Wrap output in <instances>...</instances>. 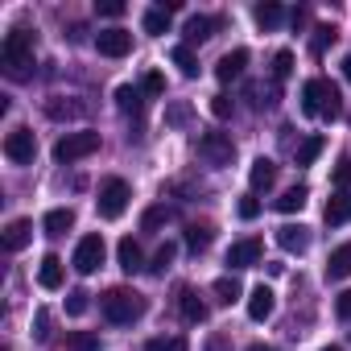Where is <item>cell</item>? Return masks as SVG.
Listing matches in <instances>:
<instances>
[{
  "label": "cell",
  "mask_w": 351,
  "mask_h": 351,
  "mask_svg": "<svg viewBox=\"0 0 351 351\" xmlns=\"http://www.w3.org/2000/svg\"><path fill=\"white\" fill-rule=\"evenodd\" d=\"M302 112L322 116V120H339L343 116V91L330 79H306L302 83Z\"/></svg>",
  "instance_id": "cell-1"
},
{
  "label": "cell",
  "mask_w": 351,
  "mask_h": 351,
  "mask_svg": "<svg viewBox=\"0 0 351 351\" xmlns=\"http://www.w3.org/2000/svg\"><path fill=\"white\" fill-rule=\"evenodd\" d=\"M99 306H104V318H108V322H116V326H128V322H136V318L149 310L145 293H136V289H128V285L108 289V293L99 298Z\"/></svg>",
  "instance_id": "cell-2"
},
{
  "label": "cell",
  "mask_w": 351,
  "mask_h": 351,
  "mask_svg": "<svg viewBox=\"0 0 351 351\" xmlns=\"http://www.w3.org/2000/svg\"><path fill=\"white\" fill-rule=\"evenodd\" d=\"M0 62L13 79H29V66H34V34L29 29H13L5 34V46H0Z\"/></svg>",
  "instance_id": "cell-3"
},
{
  "label": "cell",
  "mask_w": 351,
  "mask_h": 351,
  "mask_svg": "<svg viewBox=\"0 0 351 351\" xmlns=\"http://www.w3.org/2000/svg\"><path fill=\"white\" fill-rule=\"evenodd\" d=\"M99 149V132H66L58 145H54V161H62V165H71V161H83V157H91Z\"/></svg>",
  "instance_id": "cell-4"
},
{
  "label": "cell",
  "mask_w": 351,
  "mask_h": 351,
  "mask_svg": "<svg viewBox=\"0 0 351 351\" xmlns=\"http://www.w3.org/2000/svg\"><path fill=\"white\" fill-rule=\"evenodd\" d=\"M128 199H132V191H128V182H124V178H108V182L99 186V199H95V211H99L104 219H120V215L128 211Z\"/></svg>",
  "instance_id": "cell-5"
},
{
  "label": "cell",
  "mask_w": 351,
  "mask_h": 351,
  "mask_svg": "<svg viewBox=\"0 0 351 351\" xmlns=\"http://www.w3.org/2000/svg\"><path fill=\"white\" fill-rule=\"evenodd\" d=\"M199 157H203L207 165L223 169V165H232L236 145H232V136H228V132H203V136H199Z\"/></svg>",
  "instance_id": "cell-6"
},
{
  "label": "cell",
  "mask_w": 351,
  "mask_h": 351,
  "mask_svg": "<svg viewBox=\"0 0 351 351\" xmlns=\"http://www.w3.org/2000/svg\"><path fill=\"white\" fill-rule=\"evenodd\" d=\"M104 256H108V244H104V236H83L79 244H75V269L79 273H95L99 265H104Z\"/></svg>",
  "instance_id": "cell-7"
},
{
  "label": "cell",
  "mask_w": 351,
  "mask_h": 351,
  "mask_svg": "<svg viewBox=\"0 0 351 351\" xmlns=\"http://www.w3.org/2000/svg\"><path fill=\"white\" fill-rule=\"evenodd\" d=\"M34 153H38V141H34L29 128H13V132L5 136V157H9L13 165H34Z\"/></svg>",
  "instance_id": "cell-8"
},
{
  "label": "cell",
  "mask_w": 351,
  "mask_h": 351,
  "mask_svg": "<svg viewBox=\"0 0 351 351\" xmlns=\"http://www.w3.org/2000/svg\"><path fill=\"white\" fill-rule=\"evenodd\" d=\"M261 252H265V244H261L256 236L236 240V244L228 248V269H232V273H236V269H252V265H261Z\"/></svg>",
  "instance_id": "cell-9"
},
{
  "label": "cell",
  "mask_w": 351,
  "mask_h": 351,
  "mask_svg": "<svg viewBox=\"0 0 351 351\" xmlns=\"http://www.w3.org/2000/svg\"><path fill=\"white\" fill-rule=\"evenodd\" d=\"M95 50H99L104 58H124V54L132 50V34H128V29H99V34H95Z\"/></svg>",
  "instance_id": "cell-10"
},
{
  "label": "cell",
  "mask_w": 351,
  "mask_h": 351,
  "mask_svg": "<svg viewBox=\"0 0 351 351\" xmlns=\"http://www.w3.org/2000/svg\"><path fill=\"white\" fill-rule=\"evenodd\" d=\"M273 310H277V293L269 285H256L248 293V318L252 322H265V318H273Z\"/></svg>",
  "instance_id": "cell-11"
},
{
  "label": "cell",
  "mask_w": 351,
  "mask_h": 351,
  "mask_svg": "<svg viewBox=\"0 0 351 351\" xmlns=\"http://www.w3.org/2000/svg\"><path fill=\"white\" fill-rule=\"evenodd\" d=\"M277 244L285 248V252H306L310 248V228H302V223H285V228H277Z\"/></svg>",
  "instance_id": "cell-12"
},
{
  "label": "cell",
  "mask_w": 351,
  "mask_h": 351,
  "mask_svg": "<svg viewBox=\"0 0 351 351\" xmlns=\"http://www.w3.org/2000/svg\"><path fill=\"white\" fill-rule=\"evenodd\" d=\"M322 219H326L330 228H343V223H351V195H347V191H335V195L326 199V211H322Z\"/></svg>",
  "instance_id": "cell-13"
},
{
  "label": "cell",
  "mask_w": 351,
  "mask_h": 351,
  "mask_svg": "<svg viewBox=\"0 0 351 351\" xmlns=\"http://www.w3.org/2000/svg\"><path fill=\"white\" fill-rule=\"evenodd\" d=\"M116 261H120V269H124V273H141V269H149V265H145V256H141V244H136L132 236H124V240L116 244Z\"/></svg>",
  "instance_id": "cell-14"
},
{
  "label": "cell",
  "mask_w": 351,
  "mask_h": 351,
  "mask_svg": "<svg viewBox=\"0 0 351 351\" xmlns=\"http://www.w3.org/2000/svg\"><path fill=\"white\" fill-rule=\"evenodd\" d=\"M244 66H248V50H232V54H223V58H219L215 75H219V83H232V79H240V75H244Z\"/></svg>",
  "instance_id": "cell-15"
},
{
  "label": "cell",
  "mask_w": 351,
  "mask_h": 351,
  "mask_svg": "<svg viewBox=\"0 0 351 351\" xmlns=\"http://www.w3.org/2000/svg\"><path fill=\"white\" fill-rule=\"evenodd\" d=\"M38 285L42 289H62V256H42V265H38Z\"/></svg>",
  "instance_id": "cell-16"
},
{
  "label": "cell",
  "mask_w": 351,
  "mask_h": 351,
  "mask_svg": "<svg viewBox=\"0 0 351 351\" xmlns=\"http://www.w3.org/2000/svg\"><path fill=\"white\" fill-rule=\"evenodd\" d=\"M248 182H252V191H269V186L277 182V165H273L269 157H256L252 169H248Z\"/></svg>",
  "instance_id": "cell-17"
},
{
  "label": "cell",
  "mask_w": 351,
  "mask_h": 351,
  "mask_svg": "<svg viewBox=\"0 0 351 351\" xmlns=\"http://www.w3.org/2000/svg\"><path fill=\"white\" fill-rule=\"evenodd\" d=\"M42 228H46V236H66L75 228V211L71 207H54V211H46Z\"/></svg>",
  "instance_id": "cell-18"
},
{
  "label": "cell",
  "mask_w": 351,
  "mask_h": 351,
  "mask_svg": "<svg viewBox=\"0 0 351 351\" xmlns=\"http://www.w3.org/2000/svg\"><path fill=\"white\" fill-rule=\"evenodd\" d=\"M29 240H34V223H29V219H13V223L5 228V248H9V252H21Z\"/></svg>",
  "instance_id": "cell-19"
},
{
  "label": "cell",
  "mask_w": 351,
  "mask_h": 351,
  "mask_svg": "<svg viewBox=\"0 0 351 351\" xmlns=\"http://www.w3.org/2000/svg\"><path fill=\"white\" fill-rule=\"evenodd\" d=\"M83 112H87V104H71V99H62V95L46 99V116H50V120H79Z\"/></svg>",
  "instance_id": "cell-20"
},
{
  "label": "cell",
  "mask_w": 351,
  "mask_h": 351,
  "mask_svg": "<svg viewBox=\"0 0 351 351\" xmlns=\"http://www.w3.org/2000/svg\"><path fill=\"white\" fill-rule=\"evenodd\" d=\"M326 277H330V281L351 277V244H339V248L330 252V261H326Z\"/></svg>",
  "instance_id": "cell-21"
},
{
  "label": "cell",
  "mask_w": 351,
  "mask_h": 351,
  "mask_svg": "<svg viewBox=\"0 0 351 351\" xmlns=\"http://www.w3.org/2000/svg\"><path fill=\"white\" fill-rule=\"evenodd\" d=\"M178 306H182V318H186V322H207V302H203L195 289H182Z\"/></svg>",
  "instance_id": "cell-22"
},
{
  "label": "cell",
  "mask_w": 351,
  "mask_h": 351,
  "mask_svg": "<svg viewBox=\"0 0 351 351\" xmlns=\"http://www.w3.org/2000/svg\"><path fill=\"white\" fill-rule=\"evenodd\" d=\"M252 17H256V25H261V29H277V25L285 21V9H281V5H273V0H265V5H256V9H252Z\"/></svg>",
  "instance_id": "cell-23"
},
{
  "label": "cell",
  "mask_w": 351,
  "mask_h": 351,
  "mask_svg": "<svg viewBox=\"0 0 351 351\" xmlns=\"http://www.w3.org/2000/svg\"><path fill=\"white\" fill-rule=\"evenodd\" d=\"M169 62L178 66L186 79H195V75H199V58H195V50H191V46H173V50H169Z\"/></svg>",
  "instance_id": "cell-24"
},
{
  "label": "cell",
  "mask_w": 351,
  "mask_h": 351,
  "mask_svg": "<svg viewBox=\"0 0 351 351\" xmlns=\"http://www.w3.org/2000/svg\"><path fill=\"white\" fill-rule=\"evenodd\" d=\"M211 25H215L211 17H191V21H186V42H182V46H203V42L211 38Z\"/></svg>",
  "instance_id": "cell-25"
},
{
  "label": "cell",
  "mask_w": 351,
  "mask_h": 351,
  "mask_svg": "<svg viewBox=\"0 0 351 351\" xmlns=\"http://www.w3.org/2000/svg\"><path fill=\"white\" fill-rule=\"evenodd\" d=\"M306 199H310V191H306V186H289V191L277 199V211H281V215H293V211H302V207H306Z\"/></svg>",
  "instance_id": "cell-26"
},
{
  "label": "cell",
  "mask_w": 351,
  "mask_h": 351,
  "mask_svg": "<svg viewBox=\"0 0 351 351\" xmlns=\"http://www.w3.org/2000/svg\"><path fill=\"white\" fill-rule=\"evenodd\" d=\"M211 289H215V298H219L223 306H232V302H240V293H244V285H240V281H236L232 273H228V277H219V281H215Z\"/></svg>",
  "instance_id": "cell-27"
},
{
  "label": "cell",
  "mask_w": 351,
  "mask_h": 351,
  "mask_svg": "<svg viewBox=\"0 0 351 351\" xmlns=\"http://www.w3.org/2000/svg\"><path fill=\"white\" fill-rule=\"evenodd\" d=\"M322 149H326V136H306V141L298 145V165H314Z\"/></svg>",
  "instance_id": "cell-28"
},
{
  "label": "cell",
  "mask_w": 351,
  "mask_h": 351,
  "mask_svg": "<svg viewBox=\"0 0 351 351\" xmlns=\"http://www.w3.org/2000/svg\"><path fill=\"white\" fill-rule=\"evenodd\" d=\"M173 256H178V244H169V240H165V244H161V248L153 252V265H149V273H157V277H165V269L173 265Z\"/></svg>",
  "instance_id": "cell-29"
},
{
  "label": "cell",
  "mask_w": 351,
  "mask_h": 351,
  "mask_svg": "<svg viewBox=\"0 0 351 351\" xmlns=\"http://www.w3.org/2000/svg\"><path fill=\"white\" fill-rule=\"evenodd\" d=\"M116 104H120V112H132V116L145 108L141 91H136V87H128V83H124V87H116Z\"/></svg>",
  "instance_id": "cell-30"
},
{
  "label": "cell",
  "mask_w": 351,
  "mask_h": 351,
  "mask_svg": "<svg viewBox=\"0 0 351 351\" xmlns=\"http://www.w3.org/2000/svg\"><path fill=\"white\" fill-rule=\"evenodd\" d=\"M169 17L173 13H165V9H149L145 13V34H153V38L157 34H169Z\"/></svg>",
  "instance_id": "cell-31"
},
{
  "label": "cell",
  "mask_w": 351,
  "mask_h": 351,
  "mask_svg": "<svg viewBox=\"0 0 351 351\" xmlns=\"http://www.w3.org/2000/svg\"><path fill=\"white\" fill-rule=\"evenodd\" d=\"M293 75V50H277L273 54V79L281 83V79H289Z\"/></svg>",
  "instance_id": "cell-32"
},
{
  "label": "cell",
  "mask_w": 351,
  "mask_h": 351,
  "mask_svg": "<svg viewBox=\"0 0 351 351\" xmlns=\"http://www.w3.org/2000/svg\"><path fill=\"white\" fill-rule=\"evenodd\" d=\"M207 244H211V228H207V223H203V228H199V223L186 228V248H191V252H203Z\"/></svg>",
  "instance_id": "cell-33"
},
{
  "label": "cell",
  "mask_w": 351,
  "mask_h": 351,
  "mask_svg": "<svg viewBox=\"0 0 351 351\" xmlns=\"http://www.w3.org/2000/svg\"><path fill=\"white\" fill-rule=\"evenodd\" d=\"M141 91H145V95H165V75H161V71H149V75L141 79Z\"/></svg>",
  "instance_id": "cell-34"
},
{
  "label": "cell",
  "mask_w": 351,
  "mask_h": 351,
  "mask_svg": "<svg viewBox=\"0 0 351 351\" xmlns=\"http://www.w3.org/2000/svg\"><path fill=\"white\" fill-rule=\"evenodd\" d=\"M124 9H128L124 0H95V13H99V17H112V21L124 17Z\"/></svg>",
  "instance_id": "cell-35"
},
{
  "label": "cell",
  "mask_w": 351,
  "mask_h": 351,
  "mask_svg": "<svg viewBox=\"0 0 351 351\" xmlns=\"http://www.w3.org/2000/svg\"><path fill=\"white\" fill-rule=\"evenodd\" d=\"M232 112H236L232 95H211V116H215V120H228Z\"/></svg>",
  "instance_id": "cell-36"
},
{
  "label": "cell",
  "mask_w": 351,
  "mask_h": 351,
  "mask_svg": "<svg viewBox=\"0 0 351 351\" xmlns=\"http://www.w3.org/2000/svg\"><path fill=\"white\" fill-rule=\"evenodd\" d=\"M66 314H71V318L87 314V293H83V289H71V293H66Z\"/></svg>",
  "instance_id": "cell-37"
},
{
  "label": "cell",
  "mask_w": 351,
  "mask_h": 351,
  "mask_svg": "<svg viewBox=\"0 0 351 351\" xmlns=\"http://www.w3.org/2000/svg\"><path fill=\"white\" fill-rule=\"evenodd\" d=\"M165 219H169V211H165V207H149V211H145V219H141V228H145V232H153V228H161Z\"/></svg>",
  "instance_id": "cell-38"
},
{
  "label": "cell",
  "mask_w": 351,
  "mask_h": 351,
  "mask_svg": "<svg viewBox=\"0 0 351 351\" xmlns=\"http://www.w3.org/2000/svg\"><path fill=\"white\" fill-rule=\"evenodd\" d=\"M71 347H75V351H99V339L87 335V330H75V335H71Z\"/></svg>",
  "instance_id": "cell-39"
},
{
  "label": "cell",
  "mask_w": 351,
  "mask_h": 351,
  "mask_svg": "<svg viewBox=\"0 0 351 351\" xmlns=\"http://www.w3.org/2000/svg\"><path fill=\"white\" fill-rule=\"evenodd\" d=\"M330 178H335V186H339V191H347V186H351V157H343V161L335 165Z\"/></svg>",
  "instance_id": "cell-40"
},
{
  "label": "cell",
  "mask_w": 351,
  "mask_h": 351,
  "mask_svg": "<svg viewBox=\"0 0 351 351\" xmlns=\"http://www.w3.org/2000/svg\"><path fill=\"white\" fill-rule=\"evenodd\" d=\"M145 351H186V343L182 339H149Z\"/></svg>",
  "instance_id": "cell-41"
},
{
  "label": "cell",
  "mask_w": 351,
  "mask_h": 351,
  "mask_svg": "<svg viewBox=\"0 0 351 351\" xmlns=\"http://www.w3.org/2000/svg\"><path fill=\"white\" fill-rule=\"evenodd\" d=\"M330 42H335V25H318L314 29V54H322Z\"/></svg>",
  "instance_id": "cell-42"
},
{
  "label": "cell",
  "mask_w": 351,
  "mask_h": 351,
  "mask_svg": "<svg viewBox=\"0 0 351 351\" xmlns=\"http://www.w3.org/2000/svg\"><path fill=\"white\" fill-rule=\"evenodd\" d=\"M236 211H240V219H256V215H261V203H256V199H252V195H244V199H240V207H236Z\"/></svg>",
  "instance_id": "cell-43"
},
{
  "label": "cell",
  "mask_w": 351,
  "mask_h": 351,
  "mask_svg": "<svg viewBox=\"0 0 351 351\" xmlns=\"http://www.w3.org/2000/svg\"><path fill=\"white\" fill-rule=\"evenodd\" d=\"M335 314H339L343 322H351V289H343V293L335 298Z\"/></svg>",
  "instance_id": "cell-44"
},
{
  "label": "cell",
  "mask_w": 351,
  "mask_h": 351,
  "mask_svg": "<svg viewBox=\"0 0 351 351\" xmlns=\"http://www.w3.org/2000/svg\"><path fill=\"white\" fill-rule=\"evenodd\" d=\"M34 335L38 339H50V314L46 310H38V318H34Z\"/></svg>",
  "instance_id": "cell-45"
},
{
  "label": "cell",
  "mask_w": 351,
  "mask_h": 351,
  "mask_svg": "<svg viewBox=\"0 0 351 351\" xmlns=\"http://www.w3.org/2000/svg\"><path fill=\"white\" fill-rule=\"evenodd\" d=\"M207 351H232V339H228V335H219V330H215V335H211V339H207Z\"/></svg>",
  "instance_id": "cell-46"
},
{
  "label": "cell",
  "mask_w": 351,
  "mask_h": 351,
  "mask_svg": "<svg viewBox=\"0 0 351 351\" xmlns=\"http://www.w3.org/2000/svg\"><path fill=\"white\" fill-rule=\"evenodd\" d=\"M182 120H186V108L178 104V108H173V112H169V124H182Z\"/></svg>",
  "instance_id": "cell-47"
},
{
  "label": "cell",
  "mask_w": 351,
  "mask_h": 351,
  "mask_svg": "<svg viewBox=\"0 0 351 351\" xmlns=\"http://www.w3.org/2000/svg\"><path fill=\"white\" fill-rule=\"evenodd\" d=\"M343 79H347V83H351V54H347V58H343Z\"/></svg>",
  "instance_id": "cell-48"
},
{
  "label": "cell",
  "mask_w": 351,
  "mask_h": 351,
  "mask_svg": "<svg viewBox=\"0 0 351 351\" xmlns=\"http://www.w3.org/2000/svg\"><path fill=\"white\" fill-rule=\"evenodd\" d=\"M248 351H277V347H269V343H252Z\"/></svg>",
  "instance_id": "cell-49"
},
{
  "label": "cell",
  "mask_w": 351,
  "mask_h": 351,
  "mask_svg": "<svg viewBox=\"0 0 351 351\" xmlns=\"http://www.w3.org/2000/svg\"><path fill=\"white\" fill-rule=\"evenodd\" d=\"M322 351H343V347H335V343H330V347H322Z\"/></svg>",
  "instance_id": "cell-50"
}]
</instances>
